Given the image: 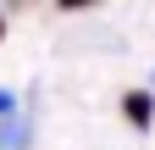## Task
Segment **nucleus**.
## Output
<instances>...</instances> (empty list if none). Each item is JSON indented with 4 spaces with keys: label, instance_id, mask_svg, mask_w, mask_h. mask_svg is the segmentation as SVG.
<instances>
[{
    "label": "nucleus",
    "instance_id": "nucleus-1",
    "mask_svg": "<svg viewBox=\"0 0 155 150\" xmlns=\"http://www.w3.org/2000/svg\"><path fill=\"white\" fill-rule=\"evenodd\" d=\"M122 117L133 128H150L155 122V95H150V89H127V95H122Z\"/></svg>",
    "mask_w": 155,
    "mask_h": 150
},
{
    "label": "nucleus",
    "instance_id": "nucleus-2",
    "mask_svg": "<svg viewBox=\"0 0 155 150\" xmlns=\"http://www.w3.org/2000/svg\"><path fill=\"white\" fill-rule=\"evenodd\" d=\"M28 122H17V117H6V122H0V150H28Z\"/></svg>",
    "mask_w": 155,
    "mask_h": 150
},
{
    "label": "nucleus",
    "instance_id": "nucleus-3",
    "mask_svg": "<svg viewBox=\"0 0 155 150\" xmlns=\"http://www.w3.org/2000/svg\"><path fill=\"white\" fill-rule=\"evenodd\" d=\"M61 11H83V6H100V0H55Z\"/></svg>",
    "mask_w": 155,
    "mask_h": 150
},
{
    "label": "nucleus",
    "instance_id": "nucleus-4",
    "mask_svg": "<svg viewBox=\"0 0 155 150\" xmlns=\"http://www.w3.org/2000/svg\"><path fill=\"white\" fill-rule=\"evenodd\" d=\"M11 111H17V100L6 95V89H0V122H6V117H11Z\"/></svg>",
    "mask_w": 155,
    "mask_h": 150
},
{
    "label": "nucleus",
    "instance_id": "nucleus-5",
    "mask_svg": "<svg viewBox=\"0 0 155 150\" xmlns=\"http://www.w3.org/2000/svg\"><path fill=\"white\" fill-rule=\"evenodd\" d=\"M0 33H6V17H0Z\"/></svg>",
    "mask_w": 155,
    "mask_h": 150
}]
</instances>
